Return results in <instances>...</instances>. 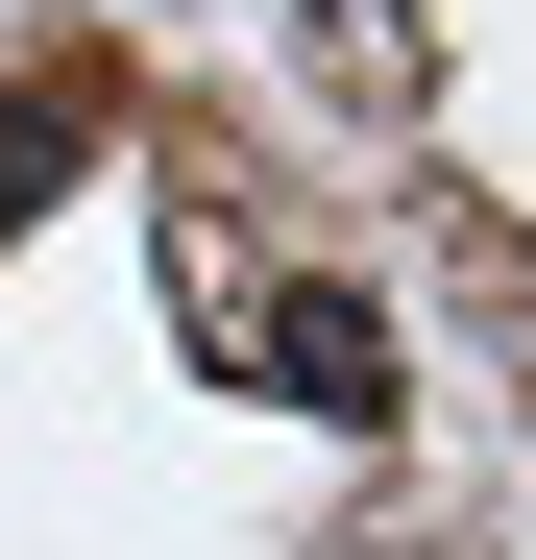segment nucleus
Here are the masks:
<instances>
[{"instance_id": "1", "label": "nucleus", "mask_w": 536, "mask_h": 560, "mask_svg": "<svg viewBox=\"0 0 536 560\" xmlns=\"http://www.w3.org/2000/svg\"><path fill=\"white\" fill-rule=\"evenodd\" d=\"M244 365H268V390H293V415H341V439H366V415H391V317H366V293H341V268H293V293H268V317H244Z\"/></svg>"}, {"instance_id": "2", "label": "nucleus", "mask_w": 536, "mask_h": 560, "mask_svg": "<svg viewBox=\"0 0 536 560\" xmlns=\"http://www.w3.org/2000/svg\"><path fill=\"white\" fill-rule=\"evenodd\" d=\"M73 171H98V98H73V73H0V244H25Z\"/></svg>"}]
</instances>
